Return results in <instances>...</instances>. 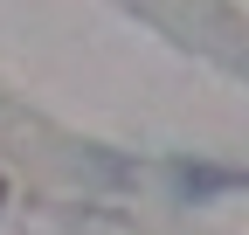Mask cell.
<instances>
[{"label": "cell", "mask_w": 249, "mask_h": 235, "mask_svg": "<svg viewBox=\"0 0 249 235\" xmlns=\"http://www.w3.org/2000/svg\"><path fill=\"white\" fill-rule=\"evenodd\" d=\"M0 194H7V187H0Z\"/></svg>", "instance_id": "6da1fadb"}]
</instances>
